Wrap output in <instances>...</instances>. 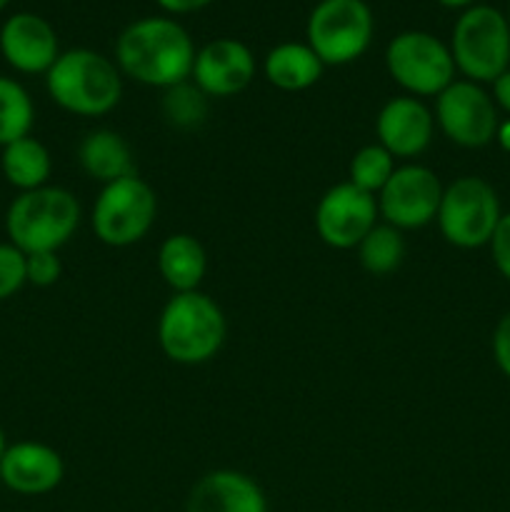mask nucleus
Listing matches in <instances>:
<instances>
[{
	"mask_svg": "<svg viewBox=\"0 0 510 512\" xmlns=\"http://www.w3.org/2000/svg\"><path fill=\"white\" fill-rule=\"evenodd\" d=\"M195 45L188 30L165 15H148L125 25L115 40V65L135 83L173 88L190 80Z\"/></svg>",
	"mask_w": 510,
	"mask_h": 512,
	"instance_id": "nucleus-1",
	"label": "nucleus"
},
{
	"mask_svg": "<svg viewBox=\"0 0 510 512\" xmlns=\"http://www.w3.org/2000/svg\"><path fill=\"white\" fill-rule=\"evenodd\" d=\"M118 65L90 48H73L58 55L45 73L50 100L65 113L100 118L123 98V78Z\"/></svg>",
	"mask_w": 510,
	"mask_h": 512,
	"instance_id": "nucleus-2",
	"label": "nucleus"
},
{
	"mask_svg": "<svg viewBox=\"0 0 510 512\" xmlns=\"http://www.w3.org/2000/svg\"><path fill=\"white\" fill-rule=\"evenodd\" d=\"M225 315L210 295L173 293L158 318L160 350L173 363L203 365L220 353L225 343Z\"/></svg>",
	"mask_w": 510,
	"mask_h": 512,
	"instance_id": "nucleus-3",
	"label": "nucleus"
},
{
	"mask_svg": "<svg viewBox=\"0 0 510 512\" xmlns=\"http://www.w3.org/2000/svg\"><path fill=\"white\" fill-rule=\"evenodd\" d=\"M80 225V203L58 185L20 193L5 213L8 243L30 253H58Z\"/></svg>",
	"mask_w": 510,
	"mask_h": 512,
	"instance_id": "nucleus-4",
	"label": "nucleus"
},
{
	"mask_svg": "<svg viewBox=\"0 0 510 512\" xmlns=\"http://www.w3.org/2000/svg\"><path fill=\"white\" fill-rule=\"evenodd\" d=\"M450 55L458 73L473 83H493L510 68V25L493 5H470L455 20Z\"/></svg>",
	"mask_w": 510,
	"mask_h": 512,
	"instance_id": "nucleus-5",
	"label": "nucleus"
},
{
	"mask_svg": "<svg viewBox=\"0 0 510 512\" xmlns=\"http://www.w3.org/2000/svg\"><path fill=\"white\" fill-rule=\"evenodd\" d=\"M373 35L375 18L365 0H320L305 25V43L323 65L355 63L368 53Z\"/></svg>",
	"mask_w": 510,
	"mask_h": 512,
	"instance_id": "nucleus-6",
	"label": "nucleus"
},
{
	"mask_svg": "<svg viewBox=\"0 0 510 512\" xmlns=\"http://www.w3.org/2000/svg\"><path fill=\"white\" fill-rule=\"evenodd\" d=\"M500 218L503 213L493 185L478 175H463L443 190L435 223L450 245L475 250L490 245Z\"/></svg>",
	"mask_w": 510,
	"mask_h": 512,
	"instance_id": "nucleus-7",
	"label": "nucleus"
},
{
	"mask_svg": "<svg viewBox=\"0 0 510 512\" xmlns=\"http://www.w3.org/2000/svg\"><path fill=\"white\" fill-rule=\"evenodd\" d=\"M158 215L155 190L138 175L103 185L90 213L95 238L110 248H128L150 233Z\"/></svg>",
	"mask_w": 510,
	"mask_h": 512,
	"instance_id": "nucleus-8",
	"label": "nucleus"
},
{
	"mask_svg": "<svg viewBox=\"0 0 510 512\" xmlns=\"http://www.w3.org/2000/svg\"><path fill=\"white\" fill-rule=\"evenodd\" d=\"M385 68L413 98H438L458 73L450 45L425 30H405L395 35L385 48Z\"/></svg>",
	"mask_w": 510,
	"mask_h": 512,
	"instance_id": "nucleus-9",
	"label": "nucleus"
},
{
	"mask_svg": "<svg viewBox=\"0 0 510 512\" xmlns=\"http://www.w3.org/2000/svg\"><path fill=\"white\" fill-rule=\"evenodd\" d=\"M435 125L450 143L460 148H485L498 133V105L483 85L473 80H453L435 98Z\"/></svg>",
	"mask_w": 510,
	"mask_h": 512,
	"instance_id": "nucleus-10",
	"label": "nucleus"
},
{
	"mask_svg": "<svg viewBox=\"0 0 510 512\" xmlns=\"http://www.w3.org/2000/svg\"><path fill=\"white\" fill-rule=\"evenodd\" d=\"M443 190L438 175L425 165H400L385 188L375 195L378 213L385 223L398 230L425 228L438 215Z\"/></svg>",
	"mask_w": 510,
	"mask_h": 512,
	"instance_id": "nucleus-11",
	"label": "nucleus"
},
{
	"mask_svg": "<svg viewBox=\"0 0 510 512\" xmlns=\"http://www.w3.org/2000/svg\"><path fill=\"white\" fill-rule=\"evenodd\" d=\"M378 200L375 195L355 188L353 183H338L325 190L315 208V230L320 240L335 250L358 248L360 240L378 225Z\"/></svg>",
	"mask_w": 510,
	"mask_h": 512,
	"instance_id": "nucleus-12",
	"label": "nucleus"
},
{
	"mask_svg": "<svg viewBox=\"0 0 510 512\" xmlns=\"http://www.w3.org/2000/svg\"><path fill=\"white\" fill-rule=\"evenodd\" d=\"M255 70V55L243 40L215 38L195 53L190 80L208 98H230L253 83Z\"/></svg>",
	"mask_w": 510,
	"mask_h": 512,
	"instance_id": "nucleus-13",
	"label": "nucleus"
},
{
	"mask_svg": "<svg viewBox=\"0 0 510 512\" xmlns=\"http://www.w3.org/2000/svg\"><path fill=\"white\" fill-rule=\"evenodd\" d=\"M435 115L413 95L390 98L375 118V135L393 158H418L433 143Z\"/></svg>",
	"mask_w": 510,
	"mask_h": 512,
	"instance_id": "nucleus-14",
	"label": "nucleus"
},
{
	"mask_svg": "<svg viewBox=\"0 0 510 512\" xmlns=\"http://www.w3.org/2000/svg\"><path fill=\"white\" fill-rule=\"evenodd\" d=\"M0 53L18 73L45 75L60 55L58 33L40 15L15 13L0 28Z\"/></svg>",
	"mask_w": 510,
	"mask_h": 512,
	"instance_id": "nucleus-15",
	"label": "nucleus"
},
{
	"mask_svg": "<svg viewBox=\"0 0 510 512\" xmlns=\"http://www.w3.org/2000/svg\"><path fill=\"white\" fill-rule=\"evenodd\" d=\"M65 478V463L60 453L38 440L8 445L0 458V480L18 495L53 493Z\"/></svg>",
	"mask_w": 510,
	"mask_h": 512,
	"instance_id": "nucleus-16",
	"label": "nucleus"
},
{
	"mask_svg": "<svg viewBox=\"0 0 510 512\" xmlns=\"http://www.w3.org/2000/svg\"><path fill=\"white\" fill-rule=\"evenodd\" d=\"M185 512H268L265 493L240 470H213L193 485Z\"/></svg>",
	"mask_w": 510,
	"mask_h": 512,
	"instance_id": "nucleus-17",
	"label": "nucleus"
},
{
	"mask_svg": "<svg viewBox=\"0 0 510 512\" xmlns=\"http://www.w3.org/2000/svg\"><path fill=\"white\" fill-rule=\"evenodd\" d=\"M78 163L88 178L103 185L138 175L133 150L115 130H90L78 145Z\"/></svg>",
	"mask_w": 510,
	"mask_h": 512,
	"instance_id": "nucleus-18",
	"label": "nucleus"
},
{
	"mask_svg": "<svg viewBox=\"0 0 510 512\" xmlns=\"http://www.w3.org/2000/svg\"><path fill=\"white\" fill-rule=\"evenodd\" d=\"M323 60L315 55V50L308 43H280L268 50L263 60V73L270 85L285 93H300L308 90L323 78Z\"/></svg>",
	"mask_w": 510,
	"mask_h": 512,
	"instance_id": "nucleus-19",
	"label": "nucleus"
},
{
	"mask_svg": "<svg viewBox=\"0 0 510 512\" xmlns=\"http://www.w3.org/2000/svg\"><path fill=\"white\" fill-rule=\"evenodd\" d=\"M158 270L173 293H193L208 270L203 243L190 233L168 235L158 250Z\"/></svg>",
	"mask_w": 510,
	"mask_h": 512,
	"instance_id": "nucleus-20",
	"label": "nucleus"
},
{
	"mask_svg": "<svg viewBox=\"0 0 510 512\" xmlns=\"http://www.w3.org/2000/svg\"><path fill=\"white\" fill-rule=\"evenodd\" d=\"M0 170L13 188H18L20 193H28V190L48 185L50 173H53V160H50L48 148L38 138L25 135L15 143L5 145L3 155H0Z\"/></svg>",
	"mask_w": 510,
	"mask_h": 512,
	"instance_id": "nucleus-21",
	"label": "nucleus"
},
{
	"mask_svg": "<svg viewBox=\"0 0 510 512\" xmlns=\"http://www.w3.org/2000/svg\"><path fill=\"white\" fill-rule=\"evenodd\" d=\"M358 260L363 265L365 273L370 275H390L400 268L405 258V240L403 230L393 228V225L383 223L375 225L358 248Z\"/></svg>",
	"mask_w": 510,
	"mask_h": 512,
	"instance_id": "nucleus-22",
	"label": "nucleus"
},
{
	"mask_svg": "<svg viewBox=\"0 0 510 512\" xmlns=\"http://www.w3.org/2000/svg\"><path fill=\"white\" fill-rule=\"evenodd\" d=\"M35 105L28 90L13 78L0 75V148L30 135Z\"/></svg>",
	"mask_w": 510,
	"mask_h": 512,
	"instance_id": "nucleus-23",
	"label": "nucleus"
},
{
	"mask_svg": "<svg viewBox=\"0 0 510 512\" xmlns=\"http://www.w3.org/2000/svg\"><path fill=\"white\" fill-rule=\"evenodd\" d=\"M160 108H163V118L168 120V125L178 130H193L208 118V95L195 83L185 80V83L165 90Z\"/></svg>",
	"mask_w": 510,
	"mask_h": 512,
	"instance_id": "nucleus-24",
	"label": "nucleus"
},
{
	"mask_svg": "<svg viewBox=\"0 0 510 512\" xmlns=\"http://www.w3.org/2000/svg\"><path fill=\"white\" fill-rule=\"evenodd\" d=\"M395 158L383 148V145L373 143L360 148L353 155L348 168V183H353L355 188L365 190L370 195H378L385 188V183L390 180V175L395 173Z\"/></svg>",
	"mask_w": 510,
	"mask_h": 512,
	"instance_id": "nucleus-25",
	"label": "nucleus"
},
{
	"mask_svg": "<svg viewBox=\"0 0 510 512\" xmlns=\"http://www.w3.org/2000/svg\"><path fill=\"white\" fill-rule=\"evenodd\" d=\"M25 283V253L13 243H0V303L13 298Z\"/></svg>",
	"mask_w": 510,
	"mask_h": 512,
	"instance_id": "nucleus-26",
	"label": "nucleus"
},
{
	"mask_svg": "<svg viewBox=\"0 0 510 512\" xmlns=\"http://www.w3.org/2000/svg\"><path fill=\"white\" fill-rule=\"evenodd\" d=\"M63 275V263L58 253H30L25 255V278L35 288H50Z\"/></svg>",
	"mask_w": 510,
	"mask_h": 512,
	"instance_id": "nucleus-27",
	"label": "nucleus"
},
{
	"mask_svg": "<svg viewBox=\"0 0 510 512\" xmlns=\"http://www.w3.org/2000/svg\"><path fill=\"white\" fill-rule=\"evenodd\" d=\"M490 253H493V263L498 273L510 283V213L500 218L498 228L490 238Z\"/></svg>",
	"mask_w": 510,
	"mask_h": 512,
	"instance_id": "nucleus-28",
	"label": "nucleus"
},
{
	"mask_svg": "<svg viewBox=\"0 0 510 512\" xmlns=\"http://www.w3.org/2000/svg\"><path fill=\"white\" fill-rule=\"evenodd\" d=\"M493 358L505 378H510V313L500 318L493 333Z\"/></svg>",
	"mask_w": 510,
	"mask_h": 512,
	"instance_id": "nucleus-29",
	"label": "nucleus"
},
{
	"mask_svg": "<svg viewBox=\"0 0 510 512\" xmlns=\"http://www.w3.org/2000/svg\"><path fill=\"white\" fill-rule=\"evenodd\" d=\"M155 3L170 15H185V13H195V10L208 8L213 0H155Z\"/></svg>",
	"mask_w": 510,
	"mask_h": 512,
	"instance_id": "nucleus-30",
	"label": "nucleus"
},
{
	"mask_svg": "<svg viewBox=\"0 0 510 512\" xmlns=\"http://www.w3.org/2000/svg\"><path fill=\"white\" fill-rule=\"evenodd\" d=\"M493 100L500 110L510 115V68L493 80Z\"/></svg>",
	"mask_w": 510,
	"mask_h": 512,
	"instance_id": "nucleus-31",
	"label": "nucleus"
},
{
	"mask_svg": "<svg viewBox=\"0 0 510 512\" xmlns=\"http://www.w3.org/2000/svg\"><path fill=\"white\" fill-rule=\"evenodd\" d=\"M495 143H498L500 148L505 150V153H510V118H508V120H500V123H498V133H495Z\"/></svg>",
	"mask_w": 510,
	"mask_h": 512,
	"instance_id": "nucleus-32",
	"label": "nucleus"
},
{
	"mask_svg": "<svg viewBox=\"0 0 510 512\" xmlns=\"http://www.w3.org/2000/svg\"><path fill=\"white\" fill-rule=\"evenodd\" d=\"M435 3H440L443 8L465 10V8H470V5H475V0H435Z\"/></svg>",
	"mask_w": 510,
	"mask_h": 512,
	"instance_id": "nucleus-33",
	"label": "nucleus"
},
{
	"mask_svg": "<svg viewBox=\"0 0 510 512\" xmlns=\"http://www.w3.org/2000/svg\"><path fill=\"white\" fill-rule=\"evenodd\" d=\"M5 448H8V443H5V433H3V428H0V458H3Z\"/></svg>",
	"mask_w": 510,
	"mask_h": 512,
	"instance_id": "nucleus-34",
	"label": "nucleus"
},
{
	"mask_svg": "<svg viewBox=\"0 0 510 512\" xmlns=\"http://www.w3.org/2000/svg\"><path fill=\"white\" fill-rule=\"evenodd\" d=\"M8 3H10V0H0V10L8 8Z\"/></svg>",
	"mask_w": 510,
	"mask_h": 512,
	"instance_id": "nucleus-35",
	"label": "nucleus"
},
{
	"mask_svg": "<svg viewBox=\"0 0 510 512\" xmlns=\"http://www.w3.org/2000/svg\"><path fill=\"white\" fill-rule=\"evenodd\" d=\"M505 18H508V25H510V8H508V13H505Z\"/></svg>",
	"mask_w": 510,
	"mask_h": 512,
	"instance_id": "nucleus-36",
	"label": "nucleus"
},
{
	"mask_svg": "<svg viewBox=\"0 0 510 512\" xmlns=\"http://www.w3.org/2000/svg\"><path fill=\"white\" fill-rule=\"evenodd\" d=\"M318 3H320V0H318Z\"/></svg>",
	"mask_w": 510,
	"mask_h": 512,
	"instance_id": "nucleus-37",
	"label": "nucleus"
}]
</instances>
